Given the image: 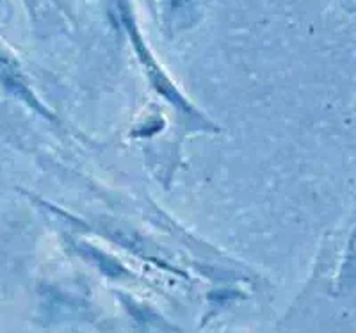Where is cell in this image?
Here are the masks:
<instances>
[{"label":"cell","instance_id":"1","mask_svg":"<svg viewBox=\"0 0 356 333\" xmlns=\"http://www.w3.org/2000/svg\"><path fill=\"white\" fill-rule=\"evenodd\" d=\"M180 2H182V0H173V4H175V6H178V4H180Z\"/></svg>","mask_w":356,"mask_h":333}]
</instances>
